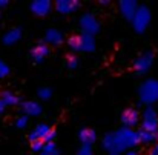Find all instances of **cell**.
Returning a JSON list of instances; mask_svg holds the SVG:
<instances>
[{"label":"cell","mask_w":158,"mask_h":155,"mask_svg":"<svg viewBox=\"0 0 158 155\" xmlns=\"http://www.w3.org/2000/svg\"><path fill=\"white\" fill-rule=\"evenodd\" d=\"M69 45H71L72 48H77V49H78V48L81 46V39L77 37V36H74V37L69 39Z\"/></svg>","instance_id":"cell-3"},{"label":"cell","mask_w":158,"mask_h":155,"mask_svg":"<svg viewBox=\"0 0 158 155\" xmlns=\"http://www.w3.org/2000/svg\"><path fill=\"white\" fill-rule=\"evenodd\" d=\"M48 52H49L48 46L42 43V45H37V46H35V48H34V49L31 51V55H32V57H34L35 60H40V58H43V57H45V55H46Z\"/></svg>","instance_id":"cell-2"},{"label":"cell","mask_w":158,"mask_h":155,"mask_svg":"<svg viewBox=\"0 0 158 155\" xmlns=\"http://www.w3.org/2000/svg\"><path fill=\"white\" fill-rule=\"evenodd\" d=\"M121 121H123L124 124H129V126L135 124V123L138 121V112H137L135 109H132V107L126 109V111L121 114Z\"/></svg>","instance_id":"cell-1"},{"label":"cell","mask_w":158,"mask_h":155,"mask_svg":"<svg viewBox=\"0 0 158 155\" xmlns=\"http://www.w3.org/2000/svg\"><path fill=\"white\" fill-rule=\"evenodd\" d=\"M66 61H68V66L69 68H75L77 66V58L74 55H68L66 57Z\"/></svg>","instance_id":"cell-4"}]
</instances>
